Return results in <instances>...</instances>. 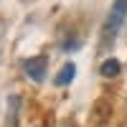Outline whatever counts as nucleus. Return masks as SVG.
<instances>
[{
	"mask_svg": "<svg viewBox=\"0 0 127 127\" xmlns=\"http://www.w3.org/2000/svg\"><path fill=\"white\" fill-rule=\"evenodd\" d=\"M125 13H127V0H117L112 8V13L107 18V23H104V33H102V43H109V41L117 36V31L125 20Z\"/></svg>",
	"mask_w": 127,
	"mask_h": 127,
	"instance_id": "f257e3e1",
	"label": "nucleus"
},
{
	"mask_svg": "<svg viewBox=\"0 0 127 127\" xmlns=\"http://www.w3.org/2000/svg\"><path fill=\"white\" fill-rule=\"evenodd\" d=\"M26 74L31 79H36V81H41L46 76V56H36V59H28L26 61Z\"/></svg>",
	"mask_w": 127,
	"mask_h": 127,
	"instance_id": "f03ea898",
	"label": "nucleus"
},
{
	"mask_svg": "<svg viewBox=\"0 0 127 127\" xmlns=\"http://www.w3.org/2000/svg\"><path fill=\"white\" fill-rule=\"evenodd\" d=\"M109 114H112V107H109V102L99 99L97 104H94V109H92V125H94V127H102L104 122L109 120Z\"/></svg>",
	"mask_w": 127,
	"mask_h": 127,
	"instance_id": "7ed1b4c3",
	"label": "nucleus"
},
{
	"mask_svg": "<svg viewBox=\"0 0 127 127\" xmlns=\"http://www.w3.org/2000/svg\"><path fill=\"white\" fill-rule=\"evenodd\" d=\"M120 71H122V64H120L117 59H107V61H104L102 66H99V74H102V76H107V79L117 76Z\"/></svg>",
	"mask_w": 127,
	"mask_h": 127,
	"instance_id": "20e7f679",
	"label": "nucleus"
},
{
	"mask_svg": "<svg viewBox=\"0 0 127 127\" xmlns=\"http://www.w3.org/2000/svg\"><path fill=\"white\" fill-rule=\"evenodd\" d=\"M74 74H76V69H74V64H64V69L56 74V84L59 87H66V84L74 79Z\"/></svg>",
	"mask_w": 127,
	"mask_h": 127,
	"instance_id": "39448f33",
	"label": "nucleus"
}]
</instances>
